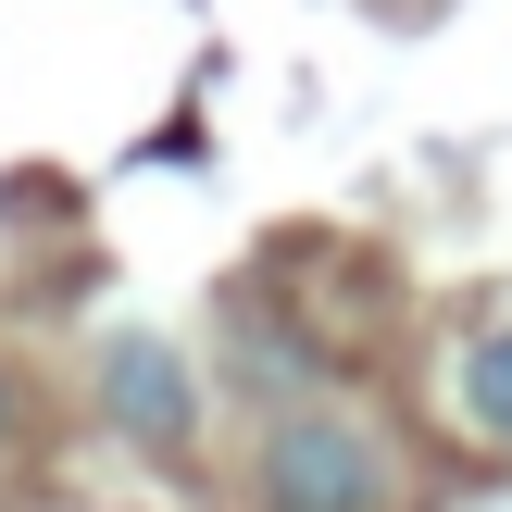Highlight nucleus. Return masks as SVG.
Listing matches in <instances>:
<instances>
[{
  "instance_id": "f257e3e1",
  "label": "nucleus",
  "mask_w": 512,
  "mask_h": 512,
  "mask_svg": "<svg viewBox=\"0 0 512 512\" xmlns=\"http://www.w3.org/2000/svg\"><path fill=\"white\" fill-rule=\"evenodd\" d=\"M263 500L275 512H400V475L350 413H300L263 438Z\"/></svg>"
},
{
  "instance_id": "f03ea898",
  "label": "nucleus",
  "mask_w": 512,
  "mask_h": 512,
  "mask_svg": "<svg viewBox=\"0 0 512 512\" xmlns=\"http://www.w3.org/2000/svg\"><path fill=\"white\" fill-rule=\"evenodd\" d=\"M100 388H113V425L125 438H188V375H175V350H150V338H125L113 350V375H100Z\"/></svg>"
},
{
  "instance_id": "7ed1b4c3",
  "label": "nucleus",
  "mask_w": 512,
  "mask_h": 512,
  "mask_svg": "<svg viewBox=\"0 0 512 512\" xmlns=\"http://www.w3.org/2000/svg\"><path fill=\"white\" fill-rule=\"evenodd\" d=\"M463 413L488 425V438H512V325H500V338H475V350H463Z\"/></svg>"
},
{
  "instance_id": "20e7f679",
  "label": "nucleus",
  "mask_w": 512,
  "mask_h": 512,
  "mask_svg": "<svg viewBox=\"0 0 512 512\" xmlns=\"http://www.w3.org/2000/svg\"><path fill=\"white\" fill-rule=\"evenodd\" d=\"M0 450H13V375H0Z\"/></svg>"
}]
</instances>
